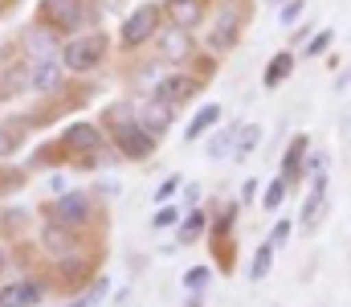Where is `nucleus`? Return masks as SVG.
Returning a JSON list of instances; mask_svg holds the SVG:
<instances>
[{
  "instance_id": "12",
  "label": "nucleus",
  "mask_w": 351,
  "mask_h": 307,
  "mask_svg": "<svg viewBox=\"0 0 351 307\" xmlns=\"http://www.w3.org/2000/svg\"><path fill=\"white\" fill-rule=\"evenodd\" d=\"M200 87H204V78H196L192 70H184V66H176L172 74H164V78H156V87H152V95L156 99H168L176 106H184L188 99H196L200 95Z\"/></svg>"
},
{
  "instance_id": "18",
  "label": "nucleus",
  "mask_w": 351,
  "mask_h": 307,
  "mask_svg": "<svg viewBox=\"0 0 351 307\" xmlns=\"http://www.w3.org/2000/svg\"><path fill=\"white\" fill-rule=\"evenodd\" d=\"M237 127H241V123H229V127H213V131L204 135V139H208V144H204V156H208L213 164L237 156Z\"/></svg>"
},
{
  "instance_id": "23",
  "label": "nucleus",
  "mask_w": 351,
  "mask_h": 307,
  "mask_svg": "<svg viewBox=\"0 0 351 307\" xmlns=\"http://www.w3.org/2000/svg\"><path fill=\"white\" fill-rule=\"evenodd\" d=\"M274 254H278V246L265 238L262 246L254 250V258H250V279L254 283H262V279H269V271H274Z\"/></svg>"
},
{
  "instance_id": "37",
  "label": "nucleus",
  "mask_w": 351,
  "mask_h": 307,
  "mask_svg": "<svg viewBox=\"0 0 351 307\" xmlns=\"http://www.w3.org/2000/svg\"><path fill=\"white\" fill-rule=\"evenodd\" d=\"M311 33H315V25L306 21L302 29H294V37H290V45H302V41H311Z\"/></svg>"
},
{
  "instance_id": "2",
  "label": "nucleus",
  "mask_w": 351,
  "mask_h": 307,
  "mask_svg": "<svg viewBox=\"0 0 351 307\" xmlns=\"http://www.w3.org/2000/svg\"><path fill=\"white\" fill-rule=\"evenodd\" d=\"M245 21H250V0H217V8H208V54L213 58H225L241 45V33H245Z\"/></svg>"
},
{
  "instance_id": "38",
  "label": "nucleus",
  "mask_w": 351,
  "mask_h": 307,
  "mask_svg": "<svg viewBox=\"0 0 351 307\" xmlns=\"http://www.w3.org/2000/svg\"><path fill=\"white\" fill-rule=\"evenodd\" d=\"M348 87H351V66H343L339 78H335V91H348Z\"/></svg>"
},
{
  "instance_id": "15",
  "label": "nucleus",
  "mask_w": 351,
  "mask_h": 307,
  "mask_svg": "<svg viewBox=\"0 0 351 307\" xmlns=\"http://www.w3.org/2000/svg\"><path fill=\"white\" fill-rule=\"evenodd\" d=\"M160 4H164V25H176V29L196 33V29L208 21V4H213V0H160Z\"/></svg>"
},
{
  "instance_id": "39",
  "label": "nucleus",
  "mask_w": 351,
  "mask_h": 307,
  "mask_svg": "<svg viewBox=\"0 0 351 307\" xmlns=\"http://www.w3.org/2000/svg\"><path fill=\"white\" fill-rule=\"evenodd\" d=\"M204 304V291H188V299H184V307H200Z\"/></svg>"
},
{
  "instance_id": "26",
  "label": "nucleus",
  "mask_w": 351,
  "mask_h": 307,
  "mask_svg": "<svg viewBox=\"0 0 351 307\" xmlns=\"http://www.w3.org/2000/svg\"><path fill=\"white\" fill-rule=\"evenodd\" d=\"M286 193H290V185H286L282 177H274V181L262 189V197H258V209H265V213H278V209H282V201H286Z\"/></svg>"
},
{
  "instance_id": "11",
  "label": "nucleus",
  "mask_w": 351,
  "mask_h": 307,
  "mask_svg": "<svg viewBox=\"0 0 351 307\" xmlns=\"http://www.w3.org/2000/svg\"><path fill=\"white\" fill-rule=\"evenodd\" d=\"M29 91L45 95V99H58L66 91V66H62V58H37V62H29Z\"/></svg>"
},
{
  "instance_id": "17",
  "label": "nucleus",
  "mask_w": 351,
  "mask_h": 307,
  "mask_svg": "<svg viewBox=\"0 0 351 307\" xmlns=\"http://www.w3.org/2000/svg\"><path fill=\"white\" fill-rule=\"evenodd\" d=\"M306 156H311V135H290V144H286V152H282V164H278V177H282L286 185H298Z\"/></svg>"
},
{
  "instance_id": "41",
  "label": "nucleus",
  "mask_w": 351,
  "mask_h": 307,
  "mask_svg": "<svg viewBox=\"0 0 351 307\" xmlns=\"http://www.w3.org/2000/svg\"><path fill=\"white\" fill-rule=\"evenodd\" d=\"M4 8H8V0H0V16H4Z\"/></svg>"
},
{
  "instance_id": "6",
  "label": "nucleus",
  "mask_w": 351,
  "mask_h": 307,
  "mask_svg": "<svg viewBox=\"0 0 351 307\" xmlns=\"http://www.w3.org/2000/svg\"><path fill=\"white\" fill-rule=\"evenodd\" d=\"M160 29H164V4L160 0H143V4H135L123 16V25H119V49L123 54H135V49L152 45Z\"/></svg>"
},
{
  "instance_id": "21",
  "label": "nucleus",
  "mask_w": 351,
  "mask_h": 307,
  "mask_svg": "<svg viewBox=\"0 0 351 307\" xmlns=\"http://www.w3.org/2000/svg\"><path fill=\"white\" fill-rule=\"evenodd\" d=\"M208 234V209H184L180 225H176V246H196L200 238Z\"/></svg>"
},
{
  "instance_id": "28",
  "label": "nucleus",
  "mask_w": 351,
  "mask_h": 307,
  "mask_svg": "<svg viewBox=\"0 0 351 307\" xmlns=\"http://www.w3.org/2000/svg\"><path fill=\"white\" fill-rule=\"evenodd\" d=\"M331 45H335V29L323 25V29L311 33V41H306L302 49H306V58H323V54H331Z\"/></svg>"
},
{
  "instance_id": "31",
  "label": "nucleus",
  "mask_w": 351,
  "mask_h": 307,
  "mask_svg": "<svg viewBox=\"0 0 351 307\" xmlns=\"http://www.w3.org/2000/svg\"><path fill=\"white\" fill-rule=\"evenodd\" d=\"M302 16H306V0H286V4L278 8V21H282L286 29H294Z\"/></svg>"
},
{
  "instance_id": "9",
  "label": "nucleus",
  "mask_w": 351,
  "mask_h": 307,
  "mask_svg": "<svg viewBox=\"0 0 351 307\" xmlns=\"http://www.w3.org/2000/svg\"><path fill=\"white\" fill-rule=\"evenodd\" d=\"M156 54H160V62L164 66H188L192 58H196V41H192V33L188 29H176V25H164L160 33H156Z\"/></svg>"
},
{
  "instance_id": "34",
  "label": "nucleus",
  "mask_w": 351,
  "mask_h": 307,
  "mask_svg": "<svg viewBox=\"0 0 351 307\" xmlns=\"http://www.w3.org/2000/svg\"><path fill=\"white\" fill-rule=\"evenodd\" d=\"M290 234H294V221H290V217H278V221H274V229H269V242L282 250V246L290 242Z\"/></svg>"
},
{
  "instance_id": "36",
  "label": "nucleus",
  "mask_w": 351,
  "mask_h": 307,
  "mask_svg": "<svg viewBox=\"0 0 351 307\" xmlns=\"http://www.w3.org/2000/svg\"><path fill=\"white\" fill-rule=\"evenodd\" d=\"M49 189H53V193H66V189H74V185H70L66 172H53V177H49Z\"/></svg>"
},
{
  "instance_id": "35",
  "label": "nucleus",
  "mask_w": 351,
  "mask_h": 307,
  "mask_svg": "<svg viewBox=\"0 0 351 307\" xmlns=\"http://www.w3.org/2000/svg\"><path fill=\"white\" fill-rule=\"evenodd\" d=\"M258 197H262V185H258V181H245V185H241V205H254Z\"/></svg>"
},
{
  "instance_id": "25",
  "label": "nucleus",
  "mask_w": 351,
  "mask_h": 307,
  "mask_svg": "<svg viewBox=\"0 0 351 307\" xmlns=\"http://www.w3.org/2000/svg\"><path fill=\"white\" fill-rule=\"evenodd\" d=\"M106 291H110V275H98L86 291H78L66 307H94V304H102V299H106Z\"/></svg>"
},
{
  "instance_id": "4",
  "label": "nucleus",
  "mask_w": 351,
  "mask_h": 307,
  "mask_svg": "<svg viewBox=\"0 0 351 307\" xmlns=\"http://www.w3.org/2000/svg\"><path fill=\"white\" fill-rule=\"evenodd\" d=\"M98 16H102V4L98 0H37V16L33 21L49 25L62 37H74V33L94 29Z\"/></svg>"
},
{
  "instance_id": "24",
  "label": "nucleus",
  "mask_w": 351,
  "mask_h": 307,
  "mask_svg": "<svg viewBox=\"0 0 351 307\" xmlns=\"http://www.w3.org/2000/svg\"><path fill=\"white\" fill-rule=\"evenodd\" d=\"M25 144V123H0V160H12Z\"/></svg>"
},
{
  "instance_id": "20",
  "label": "nucleus",
  "mask_w": 351,
  "mask_h": 307,
  "mask_svg": "<svg viewBox=\"0 0 351 307\" xmlns=\"http://www.w3.org/2000/svg\"><path fill=\"white\" fill-rule=\"evenodd\" d=\"M221 119H225V106L221 102H208V106H200L192 119H188V127H184V144H200L213 127H221Z\"/></svg>"
},
{
  "instance_id": "19",
  "label": "nucleus",
  "mask_w": 351,
  "mask_h": 307,
  "mask_svg": "<svg viewBox=\"0 0 351 307\" xmlns=\"http://www.w3.org/2000/svg\"><path fill=\"white\" fill-rule=\"evenodd\" d=\"M294 66H298V54H294V49H278V54L265 62L262 87H265V91H278V87H286V82H290V74H294Z\"/></svg>"
},
{
  "instance_id": "42",
  "label": "nucleus",
  "mask_w": 351,
  "mask_h": 307,
  "mask_svg": "<svg viewBox=\"0 0 351 307\" xmlns=\"http://www.w3.org/2000/svg\"><path fill=\"white\" fill-rule=\"evenodd\" d=\"M274 4H286V0H274Z\"/></svg>"
},
{
  "instance_id": "10",
  "label": "nucleus",
  "mask_w": 351,
  "mask_h": 307,
  "mask_svg": "<svg viewBox=\"0 0 351 307\" xmlns=\"http://www.w3.org/2000/svg\"><path fill=\"white\" fill-rule=\"evenodd\" d=\"M327 209H331V181L319 177V181L306 185V197H302V209H298V229L315 234L327 221Z\"/></svg>"
},
{
  "instance_id": "27",
  "label": "nucleus",
  "mask_w": 351,
  "mask_h": 307,
  "mask_svg": "<svg viewBox=\"0 0 351 307\" xmlns=\"http://www.w3.org/2000/svg\"><path fill=\"white\" fill-rule=\"evenodd\" d=\"M180 217H184V205L180 201H164L156 213H152V229H176Z\"/></svg>"
},
{
  "instance_id": "13",
  "label": "nucleus",
  "mask_w": 351,
  "mask_h": 307,
  "mask_svg": "<svg viewBox=\"0 0 351 307\" xmlns=\"http://www.w3.org/2000/svg\"><path fill=\"white\" fill-rule=\"evenodd\" d=\"M62 33H53L49 25H41V21H29L25 29H21V49H25V58L29 62H37V58H58L62 54Z\"/></svg>"
},
{
  "instance_id": "7",
  "label": "nucleus",
  "mask_w": 351,
  "mask_h": 307,
  "mask_svg": "<svg viewBox=\"0 0 351 307\" xmlns=\"http://www.w3.org/2000/svg\"><path fill=\"white\" fill-rule=\"evenodd\" d=\"M58 144H62L66 160H70L78 172H86V160H90V156H98L110 139H106V131H102L94 119H74V123L62 131V139H58Z\"/></svg>"
},
{
  "instance_id": "16",
  "label": "nucleus",
  "mask_w": 351,
  "mask_h": 307,
  "mask_svg": "<svg viewBox=\"0 0 351 307\" xmlns=\"http://www.w3.org/2000/svg\"><path fill=\"white\" fill-rule=\"evenodd\" d=\"M45 304V283L37 279H12L0 287V307H41Z\"/></svg>"
},
{
  "instance_id": "3",
  "label": "nucleus",
  "mask_w": 351,
  "mask_h": 307,
  "mask_svg": "<svg viewBox=\"0 0 351 307\" xmlns=\"http://www.w3.org/2000/svg\"><path fill=\"white\" fill-rule=\"evenodd\" d=\"M98 213H102V205L94 201V193L78 189V185L41 205V221H58L66 229H78V234H90L98 225Z\"/></svg>"
},
{
  "instance_id": "33",
  "label": "nucleus",
  "mask_w": 351,
  "mask_h": 307,
  "mask_svg": "<svg viewBox=\"0 0 351 307\" xmlns=\"http://www.w3.org/2000/svg\"><path fill=\"white\" fill-rule=\"evenodd\" d=\"M180 189H184V172H172L160 189H156V205H164V201H172V197H180Z\"/></svg>"
},
{
  "instance_id": "14",
  "label": "nucleus",
  "mask_w": 351,
  "mask_h": 307,
  "mask_svg": "<svg viewBox=\"0 0 351 307\" xmlns=\"http://www.w3.org/2000/svg\"><path fill=\"white\" fill-rule=\"evenodd\" d=\"M176 115H180V106L168 102V99H156V95H147L143 102H135V119H139L152 135H160V139L176 127Z\"/></svg>"
},
{
  "instance_id": "29",
  "label": "nucleus",
  "mask_w": 351,
  "mask_h": 307,
  "mask_svg": "<svg viewBox=\"0 0 351 307\" xmlns=\"http://www.w3.org/2000/svg\"><path fill=\"white\" fill-rule=\"evenodd\" d=\"M327 164H331V160H327V152H311V156H306V164H302V181L311 185V181L327 177Z\"/></svg>"
},
{
  "instance_id": "22",
  "label": "nucleus",
  "mask_w": 351,
  "mask_h": 307,
  "mask_svg": "<svg viewBox=\"0 0 351 307\" xmlns=\"http://www.w3.org/2000/svg\"><path fill=\"white\" fill-rule=\"evenodd\" d=\"M262 139H265L262 123H241V127H237V156H233V160H237V164H241V160H250V156L262 148Z\"/></svg>"
},
{
  "instance_id": "5",
  "label": "nucleus",
  "mask_w": 351,
  "mask_h": 307,
  "mask_svg": "<svg viewBox=\"0 0 351 307\" xmlns=\"http://www.w3.org/2000/svg\"><path fill=\"white\" fill-rule=\"evenodd\" d=\"M106 54H110V37L102 33V29H86V33H74V37H66L62 41V66H66V74H94L102 62H106Z\"/></svg>"
},
{
  "instance_id": "8",
  "label": "nucleus",
  "mask_w": 351,
  "mask_h": 307,
  "mask_svg": "<svg viewBox=\"0 0 351 307\" xmlns=\"http://www.w3.org/2000/svg\"><path fill=\"white\" fill-rule=\"evenodd\" d=\"M82 246H86V234L66 229V225H58V221H41V229H37V250H41L49 262H58V258H66V254H74V250H82Z\"/></svg>"
},
{
  "instance_id": "1",
  "label": "nucleus",
  "mask_w": 351,
  "mask_h": 307,
  "mask_svg": "<svg viewBox=\"0 0 351 307\" xmlns=\"http://www.w3.org/2000/svg\"><path fill=\"white\" fill-rule=\"evenodd\" d=\"M98 127L106 131V139H110V148L119 152V160H127V164H143V160H152L156 148H160V135H152V131L135 119V106H131V102H110V106H102Z\"/></svg>"
},
{
  "instance_id": "32",
  "label": "nucleus",
  "mask_w": 351,
  "mask_h": 307,
  "mask_svg": "<svg viewBox=\"0 0 351 307\" xmlns=\"http://www.w3.org/2000/svg\"><path fill=\"white\" fill-rule=\"evenodd\" d=\"M25 181H29V177H25L21 168H0V197H4V193H16V189H25Z\"/></svg>"
},
{
  "instance_id": "30",
  "label": "nucleus",
  "mask_w": 351,
  "mask_h": 307,
  "mask_svg": "<svg viewBox=\"0 0 351 307\" xmlns=\"http://www.w3.org/2000/svg\"><path fill=\"white\" fill-rule=\"evenodd\" d=\"M208 283H213V266H208V262H200V266H192V271L184 275V287H188V291H204Z\"/></svg>"
},
{
  "instance_id": "40",
  "label": "nucleus",
  "mask_w": 351,
  "mask_h": 307,
  "mask_svg": "<svg viewBox=\"0 0 351 307\" xmlns=\"http://www.w3.org/2000/svg\"><path fill=\"white\" fill-rule=\"evenodd\" d=\"M4 271H8V250L0 246V275H4Z\"/></svg>"
}]
</instances>
